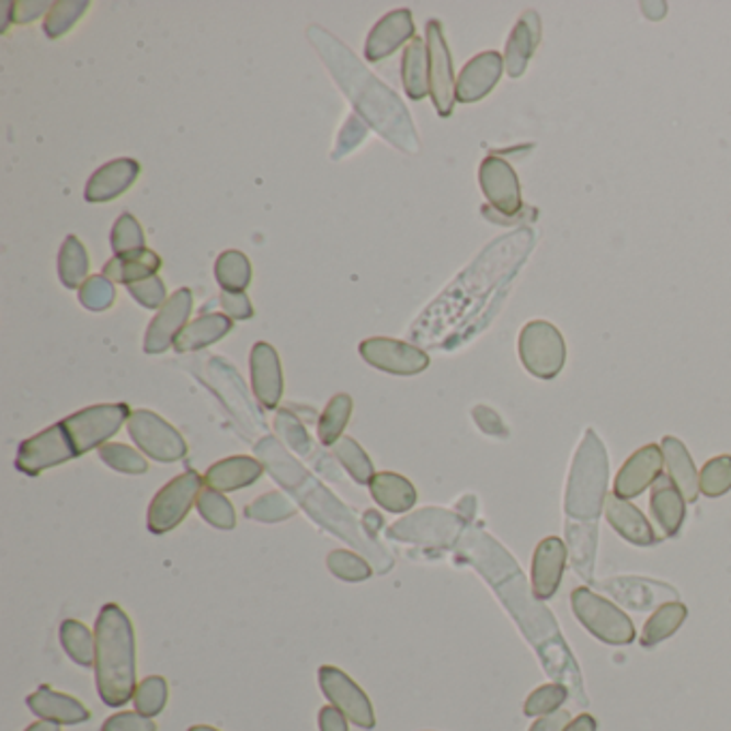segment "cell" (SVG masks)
<instances>
[{
  "instance_id": "cell-44",
  "label": "cell",
  "mask_w": 731,
  "mask_h": 731,
  "mask_svg": "<svg viewBox=\"0 0 731 731\" xmlns=\"http://www.w3.org/2000/svg\"><path fill=\"white\" fill-rule=\"evenodd\" d=\"M91 2L89 0H58L52 4L48 18L44 22V33L49 39H60L65 37L89 11Z\"/></svg>"
},
{
  "instance_id": "cell-18",
  "label": "cell",
  "mask_w": 731,
  "mask_h": 731,
  "mask_svg": "<svg viewBox=\"0 0 731 731\" xmlns=\"http://www.w3.org/2000/svg\"><path fill=\"white\" fill-rule=\"evenodd\" d=\"M596 585L633 612H650L665 603L678 601L676 587L648 578H614Z\"/></svg>"
},
{
  "instance_id": "cell-14",
  "label": "cell",
  "mask_w": 731,
  "mask_h": 731,
  "mask_svg": "<svg viewBox=\"0 0 731 731\" xmlns=\"http://www.w3.org/2000/svg\"><path fill=\"white\" fill-rule=\"evenodd\" d=\"M361 356L376 369L392 376H416L430 367V354L412 343L372 338L358 345Z\"/></svg>"
},
{
  "instance_id": "cell-59",
  "label": "cell",
  "mask_w": 731,
  "mask_h": 731,
  "mask_svg": "<svg viewBox=\"0 0 731 731\" xmlns=\"http://www.w3.org/2000/svg\"><path fill=\"white\" fill-rule=\"evenodd\" d=\"M320 731H347V717L335 706H324L318 715Z\"/></svg>"
},
{
  "instance_id": "cell-47",
  "label": "cell",
  "mask_w": 731,
  "mask_h": 731,
  "mask_svg": "<svg viewBox=\"0 0 731 731\" xmlns=\"http://www.w3.org/2000/svg\"><path fill=\"white\" fill-rule=\"evenodd\" d=\"M168 683L161 676H148L142 683L138 684L136 693H134V706L136 712L145 715L148 719L157 717L163 712L165 704H168Z\"/></svg>"
},
{
  "instance_id": "cell-63",
  "label": "cell",
  "mask_w": 731,
  "mask_h": 731,
  "mask_svg": "<svg viewBox=\"0 0 731 731\" xmlns=\"http://www.w3.org/2000/svg\"><path fill=\"white\" fill-rule=\"evenodd\" d=\"M187 731H219L215 730V728H210V726H194V728H190Z\"/></svg>"
},
{
  "instance_id": "cell-7",
  "label": "cell",
  "mask_w": 731,
  "mask_h": 731,
  "mask_svg": "<svg viewBox=\"0 0 731 731\" xmlns=\"http://www.w3.org/2000/svg\"><path fill=\"white\" fill-rule=\"evenodd\" d=\"M129 416L132 410L127 403H99L67 416L60 423L69 434L76 455L80 457L107 444V439L116 436L123 425H127Z\"/></svg>"
},
{
  "instance_id": "cell-1",
  "label": "cell",
  "mask_w": 731,
  "mask_h": 731,
  "mask_svg": "<svg viewBox=\"0 0 731 731\" xmlns=\"http://www.w3.org/2000/svg\"><path fill=\"white\" fill-rule=\"evenodd\" d=\"M457 553L470 562L493 587L498 598L504 603L519 631L526 635L530 646L537 650L547 676L558 684H564L575 701L585 708L587 695L580 665L558 629L551 612L538 601L526 578L522 575L515 558L488 533L479 528H468L457 542Z\"/></svg>"
},
{
  "instance_id": "cell-23",
  "label": "cell",
  "mask_w": 731,
  "mask_h": 731,
  "mask_svg": "<svg viewBox=\"0 0 731 731\" xmlns=\"http://www.w3.org/2000/svg\"><path fill=\"white\" fill-rule=\"evenodd\" d=\"M504 71V58L498 52H483L475 56L457 78V101L475 103L488 98L495 89Z\"/></svg>"
},
{
  "instance_id": "cell-53",
  "label": "cell",
  "mask_w": 731,
  "mask_h": 731,
  "mask_svg": "<svg viewBox=\"0 0 731 731\" xmlns=\"http://www.w3.org/2000/svg\"><path fill=\"white\" fill-rule=\"evenodd\" d=\"M127 290L147 309H161L168 302L165 284L157 275L142 279V282H136V284H129Z\"/></svg>"
},
{
  "instance_id": "cell-12",
  "label": "cell",
  "mask_w": 731,
  "mask_h": 731,
  "mask_svg": "<svg viewBox=\"0 0 731 731\" xmlns=\"http://www.w3.org/2000/svg\"><path fill=\"white\" fill-rule=\"evenodd\" d=\"M318 678H320V688L324 697L331 701V706L342 710L347 721H352L361 730L376 728V715H374V706L367 693L345 672L333 665H322L318 672Z\"/></svg>"
},
{
  "instance_id": "cell-17",
  "label": "cell",
  "mask_w": 731,
  "mask_h": 731,
  "mask_svg": "<svg viewBox=\"0 0 731 731\" xmlns=\"http://www.w3.org/2000/svg\"><path fill=\"white\" fill-rule=\"evenodd\" d=\"M479 181L483 194L495 210H500L506 217H515L522 210L524 199H522L519 179L509 161H504L498 155H489L481 163Z\"/></svg>"
},
{
  "instance_id": "cell-20",
  "label": "cell",
  "mask_w": 731,
  "mask_h": 731,
  "mask_svg": "<svg viewBox=\"0 0 731 731\" xmlns=\"http://www.w3.org/2000/svg\"><path fill=\"white\" fill-rule=\"evenodd\" d=\"M251 387L262 408L275 410L284 395V376L279 354L271 343H255L251 347Z\"/></svg>"
},
{
  "instance_id": "cell-39",
  "label": "cell",
  "mask_w": 731,
  "mask_h": 731,
  "mask_svg": "<svg viewBox=\"0 0 731 731\" xmlns=\"http://www.w3.org/2000/svg\"><path fill=\"white\" fill-rule=\"evenodd\" d=\"M215 277L224 293H244L251 284V262L237 249L224 251L215 262Z\"/></svg>"
},
{
  "instance_id": "cell-40",
  "label": "cell",
  "mask_w": 731,
  "mask_h": 731,
  "mask_svg": "<svg viewBox=\"0 0 731 731\" xmlns=\"http://www.w3.org/2000/svg\"><path fill=\"white\" fill-rule=\"evenodd\" d=\"M352 414V397L340 392L324 408L318 421V438L324 446H335L343 438V430L347 427Z\"/></svg>"
},
{
  "instance_id": "cell-36",
  "label": "cell",
  "mask_w": 731,
  "mask_h": 731,
  "mask_svg": "<svg viewBox=\"0 0 731 731\" xmlns=\"http://www.w3.org/2000/svg\"><path fill=\"white\" fill-rule=\"evenodd\" d=\"M89 271H91V260L84 244L73 235L67 237L58 253V277L62 286L69 290L82 288L89 279Z\"/></svg>"
},
{
  "instance_id": "cell-21",
  "label": "cell",
  "mask_w": 731,
  "mask_h": 731,
  "mask_svg": "<svg viewBox=\"0 0 731 731\" xmlns=\"http://www.w3.org/2000/svg\"><path fill=\"white\" fill-rule=\"evenodd\" d=\"M414 18L410 9H397L387 13L369 33L365 44V58L369 62H380L395 54L403 44L414 39Z\"/></svg>"
},
{
  "instance_id": "cell-60",
  "label": "cell",
  "mask_w": 731,
  "mask_h": 731,
  "mask_svg": "<svg viewBox=\"0 0 731 731\" xmlns=\"http://www.w3.org/2000/svg\"><path fill=\"white\" fill-rule=\"evenodd\" d=\"M571 712L567 710H556L551 715H545L540 717L537 723L530 728L528 731H564L569 726H571Z\"/></svg>"
},
{
  "instance_id": "cell-52",
  "label": "cell",
  "mask_w": 731,
  "mask_h": 731,
  "mask_svg": "<svg viewBox=\"0 0 731 731\" xmlns=\"http://www.w3.org/2000/svg\"><path fill=\"white\" fill-rule=\"evenodd\" d=\"M114 300H116L114 282L107 279L105 275L89 277L87 284L80 288V302L91 311H105L114 305Z\"/></svg>"
},
{
  "instance_id": "cell-38",
  "label": "cell",
  "mask_w": 731,
  "mask_h": 731,
  "mask_svg": "<svg viewBox=\"0 0 731 731\" xmlns=\"http://www.w3.org/2000/svg\"><path fill=\"white\" fill-rule=\"evenodd\" d=\"M60 643L67 656L78 663L80 667H93L95 665V635L91 633L82 623L78 620H65L60 625Z\"/></svg>"
},
{
  "instance_id": "cell-9",
  "label": "cell",
  "mask_w": 731,
  "mask_h": 731,
  "mask_svg": "<svg viewBox=\"0 0 731 731\" xmlns=\"http://www.w3.org/2000/svg\"><path fill=\"white\" fill-rule=\"evenodd\" d=\"M466 533V519L444 509H423L401 522H397L389 530L390 538L419 542L427 547L450 549L457 547L459 538Z\"/></svg>"
},
{
  "instance_id": "cell-30",
  "label": "cell",
  "mask_w": 731,
  "mask_h": 731,
  "mask_svg": "<svg viewBox=\"0 0 731 731\" xmlns=\"http://www.w3.org/2000/svg\"><path fill=\"white\" fill-rule=\"evenodd\" d=\"M650 511L665 537L676 538L681 535L686 517V500L670 477L661 475L659 481L652 486Z\"/></svg>"
},
{
  "instance_id": "cell-25",
  "label": "cell",
  "mask_w": 731,
  "mask_h": 731,
  "mask_svg": "<svg viewBox=\"0 0 731 731\" xmlns=\"http://www.w3.org/2000/svg\"><path fill=\"white\" fill-rule=\"evenodd\" d=\"M142 168L136 159H114L105 165H101L98 172L91 176V181L87 183L84 190V197L91 204H103V202H112L118 195L125 194L140 176Z\"/></svg>"
},
{
  "instance_id": "cell-6",
  "label": "cell",
  "mask_w": 731,
  "mask_h": 731,
  "mask_svg": "<svg viewBox=\"0 0 731 731\" xmlns=\"http://www.w3.org/2000/svg\"><path fill=\"white\" fill-rule=\"evenodd\" d=\"M571 607L587 633L609 646H629L635 641L633 620L612 601L590 587L571 592Z\"/></svg>"
},
{
  "instance_id": "cell-41",
  "label": "cell",
  "mask_w": 731,
  "mask_h": 731,
  "mask_svg": "<svg viewBox=\"0 0 731 731\" xmlns=\"http://www.w3.org/2000/svg\"><path fill=\"white\" fill-rule=\"evenodd\" d=\"M202 519L219 530H235L237 526V511L232 506V502L215 489L204 488L197 495L195 502Z\"/></svg>"
},
{
  "instance_id": "cell-4",
  "label": "cell",
  "mask_w": 731,
  "mask_h": 731,
  "mask_svg": "<svg viewBox=\"0 0 731 731\" xmlns=\"http://www.w3.org/2000/svg\"><path fill=\"white\" fill-rule=\"evenodd\" d=\"M255 455L275 481L293 491L302 509L313 517V522L324 526L329 533L345 538L350 545L363 549L380 567V573L389 571L392 562L387 558V551L382 547H376L372 538L358 537L354 515L329 489L322 488V483H318L277 439L271 436L260 439L255 444Z\"/></svg>"
},
{
  "instance_id": "cell-27",
  "label": "cell",
  "mask_w": 731,
  "mask_h": 731,
  "mask_svg": "<svg viewBox=\"0 0 731 731\" xmlns=\"http://www.w3.org/2000/svg\"><path fill=\"white\" fill-rule=\"evenodd\" d=\"M208 376H210V385L213 389L219 392L221 401H226L228 410L243 423L244 430L251 432V427H255V412L251 408V401L247 399L244 392L243 380L237 376V372L221 358H210L208 361Z\"/></svg>"
},
{
  "instance_id": "cell-10",
  "label": "cell",
  "mask_w": 731,
  "mask_h": 731,
  "mask_svg": "<svg viewBox=\"0 0 731 731\" xmlns=\"http://www.w3.org/2000/svg\"><path fill=\"white\" fill-rule=\"evenodd\" d=\"M202 483L204 479L195 470H190L163 486L148 506V530L161 537L179 528L197 502Z\"/></svg>"
},
{
  "instance_id": "cell-31",
  "label": "cell",
  "mask_w": 731,
  "mask_h": 731,
  "mask_svg": "<svg viewBox=\"0 0 731 731\" xmlns=\"http://www.w3.org/2000/svg\"><path fill=\"white\" fill-rule=\"evenodd\" d=\"M661 448H663V459H665L672 483L681 489L686 502H697V498H699V475H697L693 457L686 450L683 439L665 436Z\"/></svg>"
},
{
  "instance_id": "cell-8",
  "label": "cell",
  "mask_w": 731,
  "mask_h": 731,
  "mask_svg": "<svg viewBox=\"0 0 731 731\" xmlns=\"http://www.w3.org/2000/svg\"><path fill=\"white\" fill-rule=\"evenodd\" d=\"M519 358L538 380H553L567 361L562 333L545 320H533L519 335Z\"/></svg>"
},
{
  "instance_id": "cell-58",
  "label": "cell",
  "mask_w": 731,
  "mask_h": 731,
  "mask_svg": "<svg viewBox=\"0 0 731 731\" xmlns=\"http://www.w3.org/2000/svg\"><path fill=\"white\" fill-rule=\"evenodd\" d=\"M472 414H475L477 425H479L486 434H489V436H498V438H506V436H509V430L504 427L502 419H500L493 410H489L486 406H479V408H475Z\"/></svg>"
},
{
  "instance_id": "cell-15",
  "label": "cell",
  "mask_w": 731,
  "mask_h": 731,
  "mask_svg": "<svg viewBox=\"0 0 731 731\" xmlns=\"http://www.w3.org/2000/svg\"><path fill=\"white\" fill-rule=\"evenodd\" d=\"M427 60H430V95L442 118L453 114V105L457 99V82L453 73V60L446 46L442 24L438 20L427 22Z\"/></svg>"
},
{
  "instance_id": "cell-29",
  "label": "cell",
  "mask_w": 731,
  "mask_h": 731,
  "mask_svg": "<svg viewBox=\"0 0 731 731\" xmlns=\"http://www.w3.org/2000/svg\"><path fill=\"white\" fill-rule=\"evenodd\" d=\"M538 44H540V18L535 9H530L517 20L506 44L504 67L511 78L524 76Z\"/></svg>"
},
{
  "instance_id": "cell-55",
  "label": "cell",
  "mask_w": 731,
  "mask_h": 731,
  "mask_svg": "<svg viewBox=\"0 0 731 731\" xmlns=\"http://www.w3.org/2000/svg\"><path fill=\"white\" fill-rule=\"evenodd\" d=\"M221 307L228 318L232 320H251L253 318V305L244 293L221 294Z\"/></svg>"
},
{
  "instance_id": "cell-51",
  "label": "cell",
  "mask_w": 731,
  "mask_h": 731,
  "mask_svg": "<svg viewBox=\"0 0 731 731\" xmlns=\"http://www.w3.org/2000/svg\"><path fill=\"white\" fill-rule=\"evenodd\" d=\"M275 432L277 436L284 439L294 453L302 455V457H309L311 450H313V444H311V438L305 430V425L294 416L290 410H279L277 416H275Z\"/></svg>"
},
{
  "instance_id": "cell-56",
  "label": "cell",
  "mask_w": 731,
  "mask_h": 731,
  "mask_svg": "<svg viewBox=\"0 0 731 731\" xmlns=\"http://www.w3.org/2000/svg\"><path fill=\"white\" fill-rule=\"evenodd\" d=\"M367 136V127L361 123V118L352 116L347 121V125L342 129V136H340V145H338V150H335V157H342V155H347L350 150H354L358 142H363Z\"/></svg>"
},
{
  "instance_id": "cell-11",
  "label": "cell",
  "mask_w": 731,
  "mask_h": 731,
  "mask_svg": "<svg viewBox=\"0 0 731 731\" xmlns=\"http://www.w3.org/2000/svg\"><path fill=\"white\" fill-rule=\"evenodd\" d=\"M129 436L138 448L155 461L174 464L185 459L187 442L159 414L150 410H136L127 421Z\"/></svg>"
},
{
  "instance_id": "cell-2",
  "label": "cell",
  "mask_w": 731,
  "mask_h": 731,
  "mask_svg": "<svg viewBox=\"0 0 731 731\" xmlns=\"http://www.w3.org/2000/svg\"><path fill=\"white\" fill-rule=\"evenodd\" d=\"M307 37L313 42L324 65L331 69L335 80L340 82L345 95L361 112V116L376 127L390 145H395L406 152L419 150V138L414 132V123L408 116L406 105L397 95L378 82L350 49L338 42L331 33L322 31L320 26H311Z\"/></svg>"
},
{
  "instance_id": "cell-28",
  "label": "cell",
  "mask_w": 731,
  "mask_h": 731,
  "mask_svg": "<svg viewBox=\"0 0 731 731\" xmlns=\"http://www.w3.org/2000/svg\"><path fill=\"white\" fill-rule=\"evenodd\" d=\"M262 472H264V466L260 459L237 455V457H228V459L213 464L204 475V483L206 488L221 491V493L239 491V489L251 488L262 477Z\"/></svg>"
},
{
  "instance_id": "cell-49",
  "label": "cell",
  "mask_w": 731,
  "mask_h": 731,
  "mask_svg": "<svg viewBox=\"0 0 731 731\" xmlns=\"http://www.w3.org/2000/svg\"><path fill=\"white\" fill-rule=\"evenodd\" d=\"M327 567L335 578H340L343 582H350V584L365 582L374 573L372 567L361 556H356L352 551H345V549L331 551L329 558H327Z\"/></svg>"
},
{
  "instance_id": "cell-35",
  "label": "cell",
  "mask_w": 731,
  "mask_h": 731,
  "mask_svg": "<svg viewBox=\"0 0 731 731\" xmlns=\"http://www.w3.org/2000/svg\"><path fill=\"white\" fill-rule=\"evenodd\" d=\"M159 269H161V258L155 251L145 249V251H138L125 258L114 255L103 266V275L112 282H121L129 286V284H136V282H142V279L157 275Z\"/></svg>"
},
{
  "instance_id": "cell-32",
  "label": "cell",
  "mask_w": 731,
  "mask_h": 731,
  "mask_svg": "<svg viewBox=\"0 0 731 731\" xmlns=\"http://www.w3.org/2000/svg\"><path fill=\"white\" fill-rule=\"evenodd\" d=\"M232 324H235V320L228 318L226 313L199 316L197 320L190 322L185 327V331L179 335V340L174 343V350L179 354H187V352L208 347V345L224 340L232 331Z\"/></svg>"
},
{
  "instance_id": "cell-42",
  "label": "cell",
  "mask_w": 731,
  "mask_h": 731,
  "mask_svg": "<svg viewBox=\"0 0 731 731\" xmlns=\"http://www.w3.org/2000/svg\"><path fill=\"white\" fill-rule=\"evenodd\" d=\"M333 453H335V457L340 459V464L345 468V472L354 479V483L369 486L374 481V477H376L374 464H372V459L367 457V453L363 450V446L356 439L343 436L333 446Z\"/></svg>"
},
{
  "instance_id": "cell-3",
  "label": "cell",
  "mask_w": 731,
  "mask_h": 731,
  "mask_svg": "<svg viewBox=\"0 0 731 731\" xmlns=\"http://www.w3.org/2000/svg\"><path fill=\"white\" fill-rule=\"evenodd\" d=\"M607 450L596 432L587 430L573 459L564 500L569 556L573 569L585 582H592L594 578L598 517L607 500Z\"/></svg>"
},
{
  "instance_id": "cell-57",
  "label": "cell",
  "mask_w": 731,
  "mask_h": 731,
  "mask_svg": "<svg viewBox=\"0 0 731 731\" xmlns=\"http://www.w3.org/2000/svg\"><path fill=\"white\" fill-rule=\"evenodd\" d=\"M54 2H46V0H18L13 2V22L15 24H31L33 20L42 18L46 11L49 13Z\"/></svg>"
},
{
  "instance_id": "cell-34",
  "label": "cell",
  "mask_w": 731,
  "mask_h": 731,
  "mask_svg": "<svg viewBox=\"0 0 731 731\" xmlns=\"http://www.w3.org/2000/svg\"><path fill=\"white\" fill-rule=\"evenodd\" d=\"M401 78H403V89L408 98L421 101L430 95L427 44H423L419 37H414L403 49Z\"/></svg>"
},
{
  "instance_id": "cell-16",
  "label": "cell",
  "mask_w": 731,
  "mask_h": 731,
  "mask_svg": "<svg viewBox=\"0 0 731 731\" xmlns=\"http://www.w3.org/2000/svg\"><path fill=\"white\" fill-rule=\"evenodd\" d=\"M192 309H194V294L190 288H181L172 294L168 302L159 309L155 320L148 324L145 352L163 354L165 350H170L190 324Z\"/></svg>"
},
{
  "instance_id": "cell-62",
  "label": "cell",
  "mask_w": 731,
  "mask_h": 731,
  "mask_svg": "<svg viewBox=\"0 0 731 731\" xmlns=\"http://www.w3.org/2000/svg\"><path fill=\"white\" fill-rule=\"evenodd\" d=\"M24 731H60V726L56 723H49V721H39V723H33L28 726Z\"/></svg>"
},
{
  "instance_id": "cell-24",
  "label": "cell",
  "mask_w": 731,
  "mask_h": 731,
  "mask_svg": "<svg viewBox=\"0 0 731 731\" xmlns=\"http://www.w3.org/2000/svg\"><path fill=\"white\" fill-rule=\"evenodd\" d=\"M26 706L35 717L56 726H80L91 719V710L80 699L58 693L48 684H42L33 695H28Z\"/></svg>"
},
{
  "instance_id": "cell-50",
  "label": "cell",
  "mask_w": 731,
  "mask_h": 731,
  "mask_svg": "<svg viewBox=\"0 0 731 731\" xmlns=\"http://www.w3.org/2000/svg\"><path fill=\"white\" fill-rule=\"evenodd\" d=\"M569 688L564 684H542L537 690L530 693V697L524 704V715L526 717H545L556 710L569 699Z\"/></svg>"
},
{
  "instance_id": "cell-22",
  "label": "cell",
  "mask_w": 731,
  "mask_h": 731,
  "mask_svg": "<svg viewBox=\"0 0 731 731\" xmlns=\"http://www.w3.org/2000/svg\"><path fill=\"white\" fill-rule=\"evenodd\" d=\"M569 549L560 537L542 538L533 558V592L538 601H549L562 584Z\"/></svg>"
},
{
  "instance_id": "cell-61",
  "label": "cell",
  "mask_w": 731,
  "mask_h": 731,
  "mask_svg": "<svg viewBox=\"0 0 731 731\" xmlns=\"http://www.w3.org/2000/svg\"><path fill=\"white\" fill-rule=\"evenodd\" d=\"M564 731H596V719L592 715H580Z\"/></svg>"
},
{
  "instance_id": "cell-19",
  "label": "cell",
  "mask_w": 731,
  "mask_h": 731,
  "mask_svg": "<svg viewBox=\"0 0 731 731\" xmlns=\"http://www.w3.org/2000/svg\"><path fill=\"white\" fill-rule=\"evenodd\" d=\"M663 448L659 444H646L637 448L625 461L614 481V495L623 500H633L648 488H652L663 475Z\"/></svg>"
},
{
  "instance_id": "cell-37",
  "label": "cell",
  "mask_w": 731,
  "mask_h": 731,
  "mask_svg": "<svg viewBox=\"0 0 731 731\" xmlns=\"http://www.w3.org/2000/svg\"><path fill=\"white\" fill-rule=\"evenodd\" d=\"M686 616H688V609H686V605L681 603V601L661 605L652 614V618L646 623V627L641 631V639H639L641 648H654L661 641L670 639L672 635L676 633L683 627Z\"/></svg>"
},
{
  "instance_id": "cell-46",
  "label": "cell",
  "mask_w": 731,
  "mask_h": 731,
  "mask_svg": "<svg viewBox=\"0 0 731 731\" xmlns=\"http://www.w3.org/2000/svg\"><path fill=\"white\" fill-rule=\"evenodd\" d=\"M99 457L112 470L123 472V475H147L148 472L147 459L127 444L107 442L99 448Z\"/></svg>"
},
{
  "instance_id": "cell-26",
  "label": "cell",
  "mask_w": 731,
  "mask_h": 731,
  "mask_svg": "<svg viewBox=\"0 0 731 731\" xmlns=\"http://www.w3.org/2000/svg\"><path fill=\"white\" fill-rule=\"evenodd\" d=\"M605 517L609 526L631 545L654 547L661 540L650 526V522L646 519V515L629 500H623L614 493H609L605 500Z\"/></svg>"
},
{
  "instance_id": "cell-33",
  "label": "cell",
  "mask_w": 731,
  "mask_h": 731,
  "mask_svg": "<svg viewBox=\"0 0 731 731\" xmlns=\"http://www.w3.org/2000/svg\"><path fill=\"white\" fill-rule=\"evenodd\" d=\"M372 498L389 513H406L416 504L414 486L395 472H378L369 483Z\"/></svg>"
},
{
  "instance_id": "cell-13",
  "label": "cell",
  "mask_w": 731,
  "mask_h": 731,
  "mask_svg": "<svg viewBox=\"0 0 731 731\" xmlns=\"http://www.w3.org/2000/svg\"><path fill=\"white\" fill-rule=\"evenodd\" d=\"M73 444L69 439V434L65 432L62 423H56L42 434L33 438L24 439L18 448L15 457V468L28 477H37L44 470L56 468L69 459H76Z\"/></svg>"
},
{
  "instance_id": "cell-48",
  "label": "cell",
  "mask_w": 731,
  "mask_h": 731,
  "mask_svg": "<svg viewBox=\"0 0 731 731\" xmlns=\"http://www.w3.org/2000/svg\"><path fill=\"white\" fill-rule=\"evenodd\" d=\"M731 489V455H719L699 472V491L706 498H721Z\"/></svg>"
},
{
  "instance_id": "cell-43",
  "label": "cell",
  "mask_w": 731,
  "mask_h": 731,
  "mask_svg": "<svg viewBox=\"0 0 731 731\" xmlns=\"http://www.w3.org/2000/svg\"><path fill=\"white\" fill-rule=\"evenodd\" d=\"M296 515V504L293 500L282 493V491H271L260 495L258 500H253L247 509H244V517L253 519V522H262V524H277V522H286Z\"/></svg>"
},
{
  "instance_id": "cell-54",
  "label": "cell",
  "mask_w": 731,
  "mask_h": 731,
  "mask_svg": "<svg viewBox=\"0 0 731 731\" xmlns=\"http://www.w3.org/2000/svg\"><path fill=\"white\" fill-rule=\"evenodd\" d=\"M101 731H157V726L140 712H118L101 726Z\"/></svg>"
},
{
  "instance_id": "cell-5",
  "label": "cell",
  "mask_w": 731,
  "mask_h": 731,
  "mask_svg": "<svg viewBox=\"0 0 731 731\" xmlns=\"http://www.w3.org/2000/svg\"><path fill=\"white\" fill-rule=\"evenodd\" d=\"M95 681L107 708H123L134 699L136 683V633L129 616L116 603H107L95 623Z\"/></svg>"
},
{
  "instance_id": "cell-45",
  "label": "cell",
  "mask_w": 731,
  "mask_h": 731,
  "mask_svg": "<svg viewBox=\"0 0 731 731\" xmlns=\"http://www.w3.org/2000/svg\"><path fill=\"white\" fill-rule=\"evenodd\" d=\"M110 243H112V251L118 255V258H125V255H132V253H138V251H145L147 249V239H145V232H142V226L138 224V219L129 213H123L114 228H112V237H110Z\"/></svg>"
}]
</instances>
